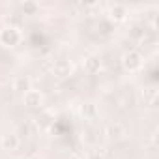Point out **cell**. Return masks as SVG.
<instances>
[{
  "label": "cell",
  "instance_id": "cell-5",
  "mask_svg": "<svg viewBox=\"0 0 159 159\" xmlns=\"http://www.w3.org/2000/svg\"><path fill=\"white\" fill-rule=\"evenodd\" d=\"M43 101V96L38 92V90H28L26 94H23V103L28 107V109H38Z\"/></svg>",
  "mask_w": 159,
  "mask_h": 159
},
{
  "label": "cell",
  "instance_id": "cell-3",
  "mask_svg": "<svg viewBox=\"0 0 159 159\" xmlns=\"http://www.w3.org/2000/svg\"><path fill=\"white\" fill-rule=\"evenodd\" d=\"M71 71H73V66H71V62L66 60V58L56 60L54 66H52V73H54V77H58V79H66V77H69Z\"/></svg>",
  "mask_w": 159,
  "mask_h": 159
},
{
  "label": "cell",
  "instance_id": "cell-14",
  "mask_svg": "<svg viewBox=\"0 0 159 159\" xmlns=\"http://www.w3.org/2000/svg\"><path fill=\"white\" fill-rule=\"evenodd\" d=\"M19 159H28V157H19Z\"/></svg>",
  "mask_w": 159,
  "mask_h": 159
},
{
  "label": "cell",
  "instance_id": "cell-10",
  "mask_svg": "<svg viewBox=\"0 0 159 159\" xmlns=\"http://www.w3.org/2000/svg\"><path fill=\"white\" fill-rule=\"evenodd\" d=\"M140 96H142V101L148 103V105H155V101H157V90H155L153 86H150V88H142Z\"/></svg>",
  "mask_w": 159,
  "mask_h": 159
},
{
  "label": "cell",
  "instance_id": "cell-4",
  "mask_svg": "<svg viewBox=\"0 0 159 159\" xmlns=\"http://www.w3.org/2000/svg\"><path fill=\"white\" fill-rule=\"evenodd\" d=\"M127 17V8L124 4H112L109 8V21L111 23H122Z\"/></svg>",
  "mask_w": 159,
  "mask_h": 159
},
{
  "label": "cell",
  "instance_id": "cell-13",
  "mask_svg": "<svg viewBox=\"0 0 159 159\" xmlns=\"http://www.w3.org/2000/svg\"><path fill=\"white\" fill-rule=\"evenodd\" d=\"M86 159H105V152L101 148H92L86 155Z\"/></svg>",
  "mask_w": 159,
  "mask_h": 159
},
{
  "label": "cell",
  "instance_id": "cell-8",
  "mask_svg": "<svg viewBox=\"0 0 159 159\" xmlns=\"http://www.w3.org/2000/svg\"><path fill=\"white\" fill-rule=\"evenodd\" d=\"M84 71L90 73V75L99 73V71H101V60H99V56H96V54L86 56V58H84Z\"/></svg>",
  "mask_w": 159,
  "mask_h": 159
},
{
  "label": "cell",
  "instance_id": "cell-2",
  "mask_svg": "<svg viewBox=\"0 0 159 159\" xmlns=\"http://www.w3.org/2000/svg\"><path fill=\"white\" fill-rule=\"evenodd\" d=\"M21 39H23V36L17 26H4L0 30V43L6 47H17L21 43Z\"/></svg>",
  "mask_w": 159,
  "mask_h": 159
},
{
  "label": "cell",
  "instance_id": "cell-7",
  "mask_svg": "<svg viewBox=\"0 0 159 159\" xmlns=\"http://www.w3.org/2000/svg\"><path fill=\"white\" fill-rule=\"evenodd\" d=\"M0 146H2V150H6V152H15L19 148V137L15 133H6V135H2V139H0Z\"/></svg>",
  "mask_w": 159,
  "mask_h": 159
},
{
  "label": "cell",
  "instance_id": "cell-6",
  "mask_svg": "<svg viewBox=\"0 0 159 159\" xmlns=\"http://www.w3.org/2000/svg\"><path fill=\"white\" fill-rule=\"evenodd\" d=\"M105 135H107V139H111V140H120V139L125 135V129H124V125H122L120 122H111V124L105 127Z\"/></svg>",
  "mask_w": 159,
  "mask_h": 159
},
{
  "label": "cell",
  "instance_id": "cell-12",
  "mask_svg": "<svg viewBox=\"0 0 159 159\" xmlns=\"http://www.w3.org/2000/svg\"><path fill=\"white\" fill-rule=\"evenodd\" d=\"M21 10L25 15H36L39 11V4L34 2V0H25V2L21 4Z\"/></svg>",
  "mask_w": 159,
  "mask_h": 159
},
{
  "label": "cell",
  "instance_id": "cell-9",
  "mask_svg": "<svg viewBox=\"0 0 159 159\" xmlns=\"http://www.w3.org/2000/svg\"><path fill=\"white\" fill-rule=\"evenodd\" d=\"M13 90L15 92H21V94H26L28 90H32V83L28 77H17L13 81Z\"/></svg>",
  "mask_w": 159,
  "mask_h": 159
},
{
  "label": "cell",
  "instance_id": "cell-1",
  "mask_svg": "<svg viewBox=\"0 0 159 159\" xmlns=\"http://www.w3.org/2000/svg\"><path fill=\"white\" fill-rule=\"evenodd\" d=\"M142 64H144V58H142V54H140L139 51H127V52L122 56V66H124V69L129 71V73L139 71V69L142 67Z\"/></svg>",
  "mask_w": 159,
  "mask_h": 159
},
{
  "label": "cell",
  "instance_id": "cell-11",
  "mask_svg": "<svg viewBox=\"0 0 159 159\" xmlns=\"http://www.w3.org/2000/svg\"><path fill=\"white\" fill-rule=\"evenodd\" d=\"M81 114H83L86 120H92V118H96V116H98V107H96L92 101L83 103V105H81Z\"/></svg>",
  "mask_w": 159,
  "mask_h": 159
}]
</instances>
